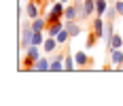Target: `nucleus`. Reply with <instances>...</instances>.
Returning <instances> with one entry per match:
<instances>
[{"label":"nucleus","instance_id":"2eb2a0df","mask_svg":"<svg viewBox=\"0 0 123 106\" xmlns=\"http://www.w3.org/2000/svg\"><path fill=\"white\" fill-rule=\"evenodd\" d=\"M108 6H111L108 0H96V15H102L104 17V13L108 11Z\"/></svg>","mask_w":123,"mask_h":106},{"label":"nucleus","instance_id":"7ed1b4c3","mask_svg":"<svg viewBox=\"0 0 123 106\" xmlns=\"http://www.w3.org/2000/svg\"><path fill=\"white\" fill-rule=\"evenodd\" d=\"M32 36H34V28H32V19H30V21H24V25H21V43H19V47L28 49L32 45Z\"/></svg>","mask_w":123,"mask_h":106},{"label":"nucleus","instance_id":"0eeeda50","mask_svg":"<svg viewBox=\"0 0 123 106\" xmlns=\"http://www.w3.org/2000/svg\"><path fill=\"white\" fill-rule=\"evenodd\" d=\"M57 47H60L57 38H55V36H47V38H45V43H43V53L51 55V53H55V51H57Z\"/></svg>","mask_w":123,"mask_h":106},{"label":"nucleus","instance_id":"1a4fd4ad","mask_svg":"<svg viewBox=\"0 0 123 106\" xmlns=\"http://www.w3.org/2000/svg\"><path fill=\"white\" fill-rule=\"evenodd\" d=\"M111 64L115 68H123V49H111Z\"/></svg>","mask_w":123,"mask_h":106},{"label":"nucleus","instance_id":"dca6fc26","mask_svg":"<svg viewBox=\"0 0 123 106\" xmlns=\"http://www.w3.org/2000/svg\"><path fill=\"white\" fill-rule=\"evenodd\" d=\"M64 19H76V21H79V9H76V6H68V4H66V11H64Z\"/></svg>","mask_w":123,"mask_h":106},{"label":"nucleus","instance_id":"423d86ee","mask_svg":"<svg viewBox=\"0 0 123 106\" xmlns=\"http://www.w3.org/2000/svg\"><path fill=\"white\" fill-rule=\"evenodd\" d=\"M74 62H76V68H87L93 64V59L87 55V51H76L74 53Z\"/></svg>","mask_w":123,"mask_h":106},{"label":"nucleus","instance_id":"f257e3e1","mask_svg":"<svg viewBox=\"0 0 123 106\" xmlns=\"http://www.w3.org/2000/svg\"><path fill=\"white\" fill-rule=\"evenodd\" d=\"M40 49L43 47H38V45H30V47L25 49V59H24V64H21V70H32L34 68V62L43 55Z\"/></svg>","mask_w":123,"mask_h":106},{"label":"nucleus","instance_id":"aec40b11","mask_svg":"<svg viewBox=\"0 0 123 106\" xmlns=\"http://www.w3.org/2000/svg\"><path fill=\"white\" fill-rule=\"evenodd\" d=\"M98 38H100V36L96 34V32H91V34H89V38H87V43H85V49H87V51L96 47V40H98Z\"/></svg>","mask_w":123,"mask_h":106},{"label":"nucleus","instance_id":"a211bd4d","mask_svg":"<svg viewBox=\"0 0 123 106\" xmlns=\"http://www.w3.org/2000/svg\"><path fill=\"white\" fill-rule=\"evenodd\" d=\"M117 17H119V13H117V9H115V4H111L108 11L104 13V19H106V21H115Z\"/></svg>","mask_w":123,"mask_h":106},{"label":"nucleus","instance_id":"20e7f679","mask_svg":"<svg viewBox=\"0 0 123 106\" xmlns=\"http://www.w3.org/2000/svg\"><path fill=\"white\" fill-rule=\"evenodd\" d=\"M25 15L28 19H36L43 15V0H28L25 2Z\"/></svg>","mask_w":123,"mask_h":106},{"label":"nucleus","instance_id":"9b49d317","mask_svg":"<svg viewBox=\"0 0 123 106\" xmlns=\"http://www.w3.org/2000/svg\"><path fill=\"white\" fill-rule=\"evenodd\" d=\"M47 19H45V15H40V17H36V19H32V28H34V32H45L47 30Z\"/></svg>","mask_w":123,"mask_h":106},{"label":"nucleus","instance_id":"9d476101","mask_svg":"<svg viewBox=\"0 0 123 106\" xmlns=\"http://www.w3.org/2000/svg\"><path fill=\"white\" fill-rule=\"evenodd\" d=\"M64 28V19H60V21H51V24H47V36H57L60 34V30Z\"/></svg>","mask_w":123,"mask_h":106},{"label":"nucleus","instance_id":"4468645a","mask_svg":"<svg viewBox=\"0 0 123 106\" xmlns=\"http://www.w3.org/2000/svg\"><path fill=\"white\" fill-rule=\"evenodd\" d=\"M64 70H66V72L76 70V62H74V55H70V53H66V55H64Z\"/></svg>","mask_w":123,"mask_h":106},{"label":"nucleus","instance_id":"ddd939ff","mask_svg":"<svg viewBox=\"0 0 123 106\" xmlns=\"http://www.w3.org/2000/svg\"><path fill=\"white\" fill-rule=\"evenodd\" d=\"M112 34H115V21H106V24H104V32H102V38H104L106 43H111Z\"/></svg>","mask_w":123,"mask_h":106},{"label":"nucleus","instance_id":"412c9836","mask_svg":"<svg viewBox=\"0 0 123 106\" xmlns=\"http://www.w3.org/2000/svg\"><path fill=\"white\" fill-rule=\"evenodd\" d=\"M115 9L119 15H123V0H115Z\"/></svg>","mask_w":123,"mask_h":106},{"label":"nucleus","instance_id":"4be33fe9","mask_svg":"<svg viewBox=\"0 0 123 106\" xmlns=\"http://www.w3.org/2000/svg\"><path fill=\"white\" fill-rule=\"evenodd\" d=\"M62 2H64V4H68V2H70V0H62Z\"/></svg>","mask_w":123,"mask_h":106},{"label":"nucleus","instance_id":"5701e85b","mask_svg":"<svg viewBox=\"0 0 123 106\" xmlns=\"http://www.w3.org/2000/svg\"><path fill=\"white\" fill-rule=\"evenodd\" d=\"M25 2H28V0H25Z\"/></svg>","mask_w":123,"mask_h":106},{"label":"nucleus","instance_id":"f03ea898","mask_svg":"<svg viewBox=\"0 0 123 106\" xmlns=\"http://www.w3.org/2000/svg\"><path fill=\"white\" fill-rule=\"evenodd\" d=\"M64 11H66V4L62 2V0H55L53 4L49 6V11L45 13V19L47 21H60V19H64Z\"/></svg>","mask_w":123,"mask_h":106},{"label":"nucleus","instance_id":"f8f14e48","mask_svg":"<svg viewBox=\"0 0 123 106\" xmlns=\"http://www.w3.org/2000/svg\"><path fill=\"white\" fill-rule=\"evenodd\" d=\"M106 49H108V51H111V49H123V36H119L115 32L112 38H111V43H106Z\"/></svg>","mask_w":123,"mask_h":106},{"label":"nucleus","instance_id":"f3484780","mask_svg":"<svg viewBox=\"0 0 123 106\" xmlns=\"http://www.w3.org/2000/svg\"><path fill=\"white\" fill-rule=\"evenodd\" d=\"M83 9H85V13L89 17H93L96 15V0H85L83 2Z\"/></svg>","mask_w":123,"mask_h":106},{"label":"nucleus","instance_id":"6ab92c4d","mask_svg":"<svg viewBox=\"0 0 123 106\" xmlns=\"http://www.w3.org/2000/svg\"><path fill=\"white\" fill-rule=\"evenodd\" d=\"M55 38H57V43H60V45H66V43H68V38H70V34H68V30H66V28H62L60 34L55 36Z\"/></svg>","mask_w":123,"mask_h":106},{"label":"nucleus","instance_id":"39448f33","mask_svg":"<svg viewBox=\"0 0 123 106\" xmlns=\"http://www.w3.org/2000/svg\"><path fill=\"white\" fill-rule=\"evenodd\" d=\"M64 28L68 30L70 38H76V36L83 32V28H81V21H76V19H64Z\"/></svg>","mask_w":123,"mask_h":106},{"label":"nucleus","instance_id":"6e6552de","mask_svg":"<svg viewBox=\"0 0 123 106\" xmlns=\"http://www.w3.org/2000/svg\"><path fill=\"white\" fill-rule=\"evenodd\" d=\"M49 68H51V57H43V55H40V57L34 62V68H32V70L34 72H49Z\"/></svg>","mask_w":123,"mask_h":106}]
</instances>
